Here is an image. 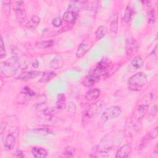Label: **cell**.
<instances>
[{
	"label": "cell",
	"instance_id": "obj_12",
	"mask_svg": "<svg viewBox=\"0 0 158 158\" xmlns=\"http://www.w3.org/2000/svg\"><path fill=\"white\" fill-rule=\"evenodd\" d=\"M131 152V146L128 144H124L117 150L115 157L117 158H125L128 157Z\"/></svg>",
	"mask_w": 158,
	"mask_h": 158
},
{
	"label": "cell",
	"instance_id": "obj_17",
	"mask_svg": "<svg viewBox=\"0 0 158 158\" xmlns=\"http://www.w3.org/2000/svg\"><path fill=\"white\" fill-rule=\"evenodd\" d=\"M85 3L86 1H70L69 4V8L70 9L69 10L77 13L81 8L85 6Z\"/></svg>",
	"mask_w": 158,
	"mask_h": 158
},
{
	"label": "cell",
	"instance_id": "obj_21",
	"mask_svg": "<svg viewBox=\"0 0 158 158\" xmlns=\"http://www.w3.org/2000/svg\"><path fill=\"white\" fill-rule=\"evenodd\" d=\"M56 106L58 110H62L65 107V96L64 94L60 93L57 95Z\"/></svg>",
	"mask_w": 158,
	"mask_h": 158
},
{
	"label": "cell",
	"instance_id": "obj_11",
	"mask_svg": "<svg viewBox=\"0 0 158 158\" xmlns=\"http://www.w3.org/2000/svg\"><path fill=\"white\" fill-rule=\"evenodd\" d=\"M41 73L40 71L33 70V71H28V72H25L20 73L15 78L17 80H22V81H28L30 80H32L35 78H36Z\"/></svg>",
	"mask_w": 158,
	"mask_h": 158
},
{
	"label": "cell",
	"instance_id": "obj_26",
	"mask_svg": "<svg viewBox=\"0 0 158 158\" xmlns=\"http://www.w3.org/2000/svg\"><path fill=\"white\" fill-rule=\"evenodd\" d=\"M56 75V73H54L52 71H46L43 73L41 78L39 80V81L42 83L48 81L52 80Z\"/></svg>",
	"mask_w": 158,
	"mask_h": 158
},
{
	"label": "cell",
	"instance_id": "obj_15",
	"mask_svg": "<svg viewBox=\"0 0 158 158\" xmlns=\"http://www.w3.org/2000/svg\"><path fill=\"white\" fill-rule=\"evenodd\" d=\"M77 18V13H75L70 10L65 12L62 16L63 20L72 25H73L75 23Z\"/></svg>",
	"mask_w": 158,
	"mask_h": 158
},
{
	"label": "cell",
	"instance_id": "obj_37",
	"mask_svg": "<svg viewBox=\"0 0 158 158\" xmlns=\"http://www.w3.org/2000/svg\"><path fill=\"white\" fill-rule=\"evenodd\" d=\"M153 152H154L155 154L157 155V154H158V148H157V144H156V146H155V148H154V151H153Z\"/></svg>",
	"mask_w": 158,
	"mask_h": 158
},
{
	"label": "cell",
	"instance_id": "obj_6",
	"mask_svg": "<svg viewBox=\"0 0 158 158\" xmlns=\"http://www.w3.org/2000/svg\"><path fill=\"white\" fill-rule=\"evenodd\" d=\"M145 62V57L143 56H137L130 62L127 69L129 72L133 73L142 68Z\"/></svg>",
	"mask_w": 158,
	"mask_h": 158
},
{
	"label": "cell",
	"instance_id": "obj_14",
	"mask_svg": "<svg viewBox=\"0 0 158 158\" xmlns=\"http://www.w3.org/2000/svg\"><path fill=\"white\" fill-rule=\"evenodd\" d=\"M101 91L98 88H93L88 91L85 96V98L87 101L91 102L96 99L100 96Z\"/></svg>",
	"mask_w": 158,
	"mask_h": 158
},
{
	"label": "cell",
	"instance_id": "obj_19",
	"mask_svg": "<svg viewBox=\"0 0 158 158\" xmlns=\"http://www.w3.org/2000/svg\"><path fill=\"white\" fill-rule=\"evenodd\" d=\"M118 15L117 12L113 13L110 18V31L114 33H116L118 30Z\"/></svg>",
	"mask_w": 158,
	"mask_h": 158
},
{
	"label": "cell",
	"instance_id": "obj_22",
	"mask_svg": "<svg viewBox=\"0 0 158 158\" xmlns=\"http://www.w3.org/2000/svg\"><path fill=\"white\" fill-rule=\"evenodd\" d=\"M40 22V18L36 15H33L31 17L30 20L26 23L25 25L27 27L29 28H35L38 25Z\"/></svg>",
	"mask_w": 158,
	"mask_h": 158
},
{
	"label": "cell",
	"instance_id": "obj_31",
	"mask_svg": "<svg viewBox=\"0 0 158 158\" xmlns=\"http://www.w3.org/2000/svg\"><path fill=\"white\" fill-rule=\"evenodd\" d=\"M67 112L69 113H70V114H73V115L75 114L76 113V110H77V107H76L75 104L72 102H70L67 104Z\"/></svg>",
	"mask_w": 158,
	"mask_h": 158
},
{
	"label": "cell",
	"instance_id": "obj_34",
	"mask_svg": "<svg viewBox=\"0 0 158 158\" xmlns=\"http://www.w3.org/2000/svg\"><path fill=\"white\" fill-rule=\"evenodd\" d=\"M15 157H24V155H23V153L22 151H20V150H17L15 152H14V154Z\"/></svg>",
	"mask_w": 158,
	"mask_h": 158
},
{
	"label": "cell",
	"instance_id": "obj_23",
	"mask_svg": "<svg viewBox=\"0 0 158 158\" xmlns=\"http://www.w3.org/2000/svg\"><path fill=\"white\" fill-rule=\"evenodd\" d=\"M134 15V10L130 6H128L124 12V20L126 23H129Z\"/></svg>",
	"mask_w": 158,
	"mask_h": 158
},
{
	"label": "cell",
	"instance_id": "obj_9",
	"mask_svg": "<svg viewBox=\"0 0 158 158\" xmlns=\"http://www.w3.org/2000/svg\"><path fill=\"white\" fill-rule=\"evenodd\" d=\"M111 62L109 59L103 58L98 63L96 67L93 70L102 76L104 73L106 72Z\"/></svg>",
	"mask_w": 158,
	"mask_h": 158
},
{
	"label": "cell",
	"instance_id": "obj_36",
	"mask_svg": "<svg viewBox=\"0 0 158 158\" xmlns=\"http://www.w3.org/2000/svg\"><path fill=\"white\" fill-rule=\"evenodd\" d=\"M38 66H39V62H38V60H35L34 61H33V62L32 63V67H33V68H35V69H36V68H38Z\"/></svg>",
	"mask_w": 158,
	"mask_h": 158
},
{
	"label": "cell",
	"instance_id": "obj_29",
	"mask_svg": "<svg viewBox=\"0 0 158 158\" xmlns=\"http://www.w3.org/2000/svg\"><path fill=\"white\" fill-rule=\"evenodd\" d=\"M156 20V12L154 9H151L148 12V22L149 24H153Z\"/></svg>",
	"mask_w": 158,
	"mask_h": 158
},
{
	"label": "cell",
	"instance_id": "obj_18",
	"mask_svg": "<svg viewBox=\"0 0 158 158\" xmlns=\"http://www.w3.org/2000/svg\"><path fill=\"white\" fill-rule=\"evenodd\" d=\"M31 152L33 157L36 158H44L48 155V151L43 148L33 147Z\"/></svg>",
	"mask_w": 158,
	"mask_h": 158
},
{
	"label": "cell",
	"instance_id": "obj_30",
	"mask_svg": "<svg viewBox=\"0 0 158 158\" xmlns=\"http://www.w3.org/2000/svg\"><path fill=\"white\" fill-rule=\"evenodd\" d=\"M10 1H1L2 8L7 14H9L10 10Z\"/></svg>",
	"mask_w": 158,
	"mask_h": 158
},
{
	"label": "cell",
	"instance_id": "obj_20",
	"mask_svg": "<svg viewBox=\"0 0 158 158\" xmlns=\"http://www.w3.org/2000/svg\"><path fill=\"white\" fill-rule=\"evenodd\" d=\"M88 49H89V47H88V44H86L84 43H80L77 49L76 56L78 58L83 57L86 53V52L88 51Z\"/></svg>",
	"mask_w": 158,
	"mask_h": 158
},
{
	"label": "cell",
	"instance_id": "obj_35",
	"mask_svg": "<svg viewBox=\"0 0 158 158\" xmlns=\"http://www.w3.org/2000/svg\"><path fill=\"white\" fill-rule=\"evenodd\" d=\"M157 46L156 45L154 49L152 51V52L150 54V56H153V57H157Z\"/></svg>",
	"mask_w": 158,
	"mask_h": 158
},
{
	"label": "cell",
	"instance_id": "obj_16",
	"mask_svg": "<svg viewBox=\"0 0 158 158\" xmlns=\"http://www.w3.org/2000/svg\"><path fill=\"white\" fill-rule=\"evenodd\" d=\"M64 65V60L61 56L58 55L54 57L52 60L50 62V67L52 69L57 70L61 68Z\"/></svg>",
	"mask_w": 158,
	"mask_h": 158
},
{
	"label": "cell",
	"instance_id": "obj_4",
	"mask_svg": "<svg viewBox=\"0 0 158 158\" xmlns=\"http://www.w3.org/2000/svg\"><path fill=\"white\" fill-rule=\"evenodd\" d=\"M14 10L15 12L17 19L19 22L22 24L25 23L27 18L23 1H15L14 3Z\"/></svg>",
	"mask_w": 158,
	"mask_h": 158
},
{
	"label": "cell",
	"instance_id": "obj_33",
	"mask_svg": "<svg viewBox=\"0 0 158 158\" xmlns=\"http://www.w3.org/2000/svg\"><path fill=\"white\" fill-rule=\"evenodd\" d=\"M6 56V51H5V46L3 42V39L1 37V50H0V57L2 59Z\"/></svg>",
	"mask_w": 158,
	"mask_h": 158
},
{
	"label": "cell",
	"instance_id": "obj_8",
	"mask_svg": "<svg viewBox=\"0 0 158 158\" xmlns=\"http://www.w3.org/2000/svg\"><path fill=\"white\" fill-rule=\"evenodd\" d=\"M157 134H158V128L156 127L153 130L148 132L146 135H144V136L143 137L138 146L139 149H141L144 148L152 140L154 139L157 137Z\"/></svg>",
	"mask_w": 158,
	"mask_h": 158
},
{
	"label": "cell",
	"instance_id": "obj_25",
	"mask_svg": "<svg viewBox=\"0 0 158 158\" xmlns=\"http://www.w3.org/2000/svg\"><path fill=\"white\" fill-rule=\"evenodd\" d=\"M55 44V41L53 40H45L40 41L36 43L35 46L38 49H46L50 48L52 46Z\"/></svg>",
	"mask_w": 158,
	"mask_h": 158
},
{
	"label": "cell",
	"instance_id": "obj_32",
	"mask_svg": "<svg viewBox=\"0 0 158 158\" xmlns=\"http://www.w3.org/2000/svg\"><path fill=\"white\" fill-rule=\"evenodd\" d=\"M52 24L55 27H59L62 24V20L60 17H55L52 20Z\"/></svg>",
	"mask_w": 158,
	"mask_h": 158
},
{
	"label": "cell",
	"instance_id": "obj_13",
	"mask_svg": "<svg viewBox=\"0 0 158 158\" xmlns=\"http://www.w3.org/2000/svg\"><path fill=\"white\" fill-rule=\"evenodd\" d=\"M4 146L7 150L12 149L15 144V138L12 133L7 134L3 140Z\"/></svg>",
	"mask_w": 158,
	"mask_h": 158
},
{
	"label": "cell",
	"instance_id": "obj_10",
	"mask_svg": "<svg viewBox=\"0 0 158 158\" xmlns=\"http://www.w3.org/2000/svg\"><path fill=\"white\" fill-rule=\"evenodd\" d=\"M98 102H95L91 105H90L88 108L86 109L83 115V120L89 119L93 117L97 112L99 111L100 109V106Z\"/></svg>",
	"mask_w": 158,
	"mask_h": 158
},
{
	"label": "cell",
	"instance_id": "obj_3",
	"mask_svg": "<svg viewBox=\"0 0 158 158\" xmlns=\"http://www.w3.org/2000/svg\"><path fill=\"white\" fill-rule=\"evenodd\" d=\"M121 109L118 106H112L106 109L101 114L99 119V123L104 124L108 120L118 117L121 114Z\"/></svg>",
	"mask_w": 158,
	"mask_h": 158
},
{
	"label": "cell",
	"instance_id": "obj_28",
	"mask_svg": "<svg viewBox=\"0 0 158 158\" xmlns=\"http://www.w3.org/2000/svg\"><path fill=\"white\" fill-rule=\"evenodd\" d=\"M76 154V150L74 147L72 146H68L65 148L63 154L65 157H72Z\"/></svg>",
	"mask_w": 158,
	"mask_h": 158
},
{
	"label": "cell",
	"instance_id": "obj_5",
	"mask_svg": "<svg viewBox=\"0 0 158 158\" xmlns=\"http://www.w3.org/2000/svg\"><path fill=\"white\" fill-rule=\"evenodd\" d=\"M101 77V75L100 74L93 70L84 78L82 84L85 87H91L100 80Z\"/></svg>",
	"mask_w": 158,
	"mask_h": 158
},
{
	"label": "cell",
	"instance_id": "obj_24",
	"mask_svg": "<svg viewBox=\"0 0 158 158\" xmlns=\"http://www.w3.org/2000/svg\"><path fill=\"white\" fill-rule=\"evenodd\" d=\"M107 32V28L105 25L99 26L95 32V39L98 41L103 38Z\"/></svg>",
	"mask_w": 158,
	"mask_h": 158
},
{
	"label": "cell",
	"instance_id": "obj_2",
	"mask_svg": "<svg viewBox=\"0 0 158 158\" xmlns=\"http://www.w3.org/2000/svg\"><path fill=\"white\" fill-rule=\"evenodd\" d=\"M148 78L144 72H138L131 76L128 81L127 87L133 91H140L147 83Z\"/></svg>",
	"mask_w": 158,
	"mask_h": 158
},
{
	"label": "cell",
	"instance_id": "obj_1",
	"mask_svg": "<svg viewBox=\"0 0 158 158\" xmlns=\"http://www.w3.org/2000/svg\"><path fill=\"white\" fill-rule=\"evenodd\" d=\"M28 64H22L18 57L13 56L10 59H8L1 65V75L3 77L8 78L14 76L19 70V69L22 65L25 69Z\"/></svg>",
	"mask_w": 158,
	"mask_h": 158
},
{
	"label": "cell",
	"instance_id": "obj_7",
	"mask_svg": "<svg viewBox=\"0 0 158 158\" xmlns=\"http://www.w3.org/2000/svg\"><path fill=\"white\" fill-rule=\"evenodd\" d=\"M139 49V44L133 37H129L126 40L125 51L127 56H131L136 53Z\"/></svg>",
	"mask_w": 158,
	"mask_h": 158
},
{
	"label": "cell",
	"instance_id": "obj_27",
	"mask_svg": "<svg viewBox=\"0 0 158 158\" xmlns=\"http://www.w3.org/2000/svg\"><path fill=\"white\" fill-rule=\"evenodd\" d=\"M20 94L23 96V97H26L28 99H30L35 95V92L30 87L25 86L23 88Z\"/></svg>",
	"mask_w": 158,
	"mask_h": 158
}]
</instances>
